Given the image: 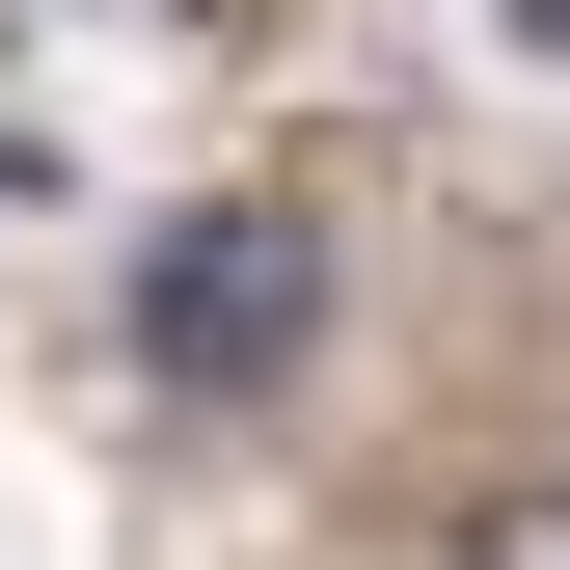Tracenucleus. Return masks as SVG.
<instances>
[{"label": "nucleus", "mask_w": 570, "mask_h": 570, "mask_svg": "<svg viewBox=\"0 0 570 570\" xmlns=\"http://www.w3.org/2000/svg\"><path fill=\"white\" fill-rule=\"evenodd\" d=\"M326 353V218L299 190H190L164 245H136V381L164 407H272Z\"/></svg>", "instance_id": "1"}, {"label": "nucleus", "mask_w": 570, "mask_h": 570, "mask_svg": "<svg viewBox=\"0 0 570 570\" xmlns=\"http://www.w3.org/2000/svg\"><path fill=\"white\" fill-rule=\"evenodd\" d=\"M462 570H570V489H489V517H462Z\"/></svg>", "instance_id": "2"}, {"label": "nucleus", "mask_w": 570, "mask_h": 570, "mask_svg": "<svg viewBox=\"0 0 570 570\" xmlns=\"http://www.w3.org/2000/svg\"><path fill=\"white\" fill-rule=\"evenodd\" d=\"M164 28H218V0H164Z\"/></svg>", "instance_id": "3"}]
</instances>
